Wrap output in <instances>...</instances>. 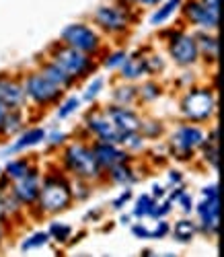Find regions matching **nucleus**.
Listing matches in <instances>:
<instances>
[{"label": "nucleus", "instance_id": "obj_1", "mask_svg": "<svg viewBox=\"0 0 224 257\" xmlns=\"http://www.w3.org/2000/svg\"><path fill=\"white\" fill-rule=\"evenodd\" d=\"M72 200V183L60 171H52L41 177L39 194L33 206L39 208L41 216H56V214L68 210Z\"/></svg>", "mask_w": 224, "mask_h": 257}, {"label": "nucleus", "instance_id": "obj_2", "mask_svg": "<svg viewBox=\"0 0 224 257\" xmlns=\"http://www.w3.org/2000/svg\"><path fill=\"white\" fill-rule=\"evenodd\" d=\"M62 167L66 173L74 175L76 179H84V181H99L105 177L103 169L99 167L91 144L84 142H72L66 146V151L62 155Z\"/></svg>", "mask_w": 224, "mask_h": 257}, {"label": "nucleus", "instance_id": "obj_3", "mask_svg": "<svg viewBox=\"0 0 224 257\" xmlns=\"http://www.w3.org/2000/svg\"><path fill=\"white\" fill-rule=\"evenodd\" d=\"M50 60L54 64H58V66L64 70V72H68L76 82L80 78H86V76H91L93 70L99 68V64L93 60V56H88V54H82L70 46H66V44H56L52 46L50 50Z\"/></svg>", "mask_w": 224, "mask_h": 257}, {"label": "nucleus", "instance_id": "obj_4", "mask_svg": "<svg viewBox=\"0 0 224 257\" xmlns=\"http://www.w3.org/2000/svg\"><path fill=\"white\" fill-rule=\"evenodd\" d=\"M93 21L99 29H103L105 33L111 35H122L128 33L130 27L136 21V13H134L132 5L126 3H114V5H101L95 13H93Z\"/></svg>", "mask_w": 224, "mask_h": 257}, {"label": "nucleus", "instance_id": "obj_5", "mask_svg": "<svg viewBox=\"0 0 224 257\" xmlns=\"http://www.w3.org/2000/svg\"><path fill=\"white\" fill-rule=\"evenodd\" d=\"M216 111V95L210 87H191L181 99V113L191 123L208 121Z\"/></svg>", "mask_w": 224, "mask_h": 257}, {"label": "nucleus", "instance_id": "obj_6", "mask_svg": "<svg viewBox=\"0 0 224 257\" xmlns=\"http://www.w3.org/2000/svg\"><path fill=\"white\" fill-rule=\"evenodd\" d=\"M204 140H206V132L197 123H181L171 134L169 153L179 161H189L193 153L204 144Z\"/></svg>", "mask_w": 224, "mask_h": 257}, {"label": "nucleus", "instance_id": "obj_7", "mask_svg": "<svg viewBox=\"0 0 224 257\" xmlns=\"http://www.w3.org/2000/svg\"><path fill=\"white\" fill-rule=\"evenodd\" d=\"M23 91H25V97L35 103L37 107H50V105H58L64 97V91L60 87L46 78L39 70L35 72H29L25 78H23Z\"/></svg>", "mask_w": 224, "mask_h": 257}, {"label": "nucleus", "instance_id": "obj_8", "mask_svg": "<svg viewBox=\"0 0 224 257\" xmlns=\"http://www.w3.org/2000/svg\"><path fill=\"white\" fill-rule=\"evenodd\" d=\"M60 41L66 46H70L82 54H88V56H99L101 52V37L99 33L88 27L86 23H72L68 27H64L62 33H60Z\"/></svg>", "mask_w": 224, "mask_h": 257}, {"label": "nucleus", "instance_id": "obj_9", "mask_svg": "<svg viewBox=\"0 0 224 257\" xmlns=\"http://www.w3.org/2000/svg\"><path fill=\"white\" fill-rule=\"evenodd\" d=\"M169 56L177 66H193L199 60L195 35L179 31L175 37H171L169 39Z\"/></svg>", "mask_w": 224, "mask_h": 257}, {"label": "nucleus", "instance_id": "obj_10", "mask_svg": "<svg viewBox=\"0 0 224 257\" xmlns=\"http://www.w3.org/2000/svg\"><path fill=\"white\" fill-rule=\"evenodd\" d=\"M84 127L88 130V134L95 136V140H101V142L122 144V140H124V134L107 119V115L103 113V109H97V111L88 113L84 117Z\"/></svg>", "mask_w": 224, "mask_h": 257}, {"label": "nucleus", "instance_id": "obj_11", "mask_svg": "<svg viewBox=\"0 0 224 257\" xmlns=\"http://www.w3.org/2000/svg\"><path fill=\"white\" fill-rule=\"evenodd\" d=\"M183 11V17L187 19V23L201 29V31H216L218 27V13H212L208 7H204L199 0H187L179 7Z\"/></svg>", "mask_w": 224, "mask_h": 257}, {"label": "nucleus", "instance_id": "obj_12", "mask_svg": "<svg viewBox=\"0 0 224 257\" xmlns=\"http://www.w3.org/2000/svg\"><path fill=\"white\" fill-rule=\"evenodd\" d=\"M39 183H41V173L35 167H31L27 175L19 177L17 181L11 183V191L15 194V198L23 204V208H33L37 194H39Z\"/></svg>", "mask_w": 224, "mask_h": 257}, {"label": "nucleus", "instance_id": "obj_13", "mask_svg": "<svg viewBox=\"0 0 224 257\" xmlns=\"http://www.w3.org/2000/svg\"><path fill=\"white\" fill-rule=\"evenodd\" d=\"M91 151L99 163V167L103 169V173L107 169H111L114 165H120V163H132V155L124 148H120V144H111V142H101V140H95L91 144Z\"/></svg>", "mask_w": 224, "mask_h": 257}, {"label": "nucleus", "instance_id": "obj_14", "mask_svg": "<svg viewBox=\"0 0 224 257\" xmlns=\"http://www.w3.org/2000/svg\"><path fill=\"white\" fill-rule=\"evenodd\" d=\"M103 113L107 115V119L114 123L118 130L126 136V134H132V132H138L140 130V115L132 109V107H124V105H107Z\"/></svg>", "mask_w": 224, "mask_h": 257}, {"label": "nucleus", "instance_id": "obj_15", "mask_svg": "<svg viewBox=\"0 0 224 257\" xmlns=\"http://www.w3.org/2000/svg\"><path fill=\"white\" fill-rule=\"evenodd\" d=\"M0 103L7 109H25V91H23V80H19L9 74H0Z\"/></svg>", "mask_w": 224, "mask_h": 257}, {"label": "nucleus", "instance_id": "obj_16", "mask_svg": "<svg viewBox=\"0 0 224 257\" xmlns=\"http://www.w3.org/2000/svg\"><path fill=\"white\" fill-rule=\"evenodd\" d=\"M197 216H199V226L204 232L216 237L218 234V196L216 198H204L197 206H193Z\"/></svg>", "mask_w": 224, "mask_h": 257}, {"label": "nucleus", "instance_id": "obj_17", "mask_svg": "<svg viewBox=\"0 0 224 257\" xmlns=\"http://www.w3.org/2000/svg\"><path fill=\"white\" fill-rule=\"evenodd\" d=\"M193 35H195L199 58L210 64H216L218 62V39H216L214 31H201V33H193Z\"/></svg>", "mask_w": 224, "mask_h": 257}, {"label": "nucleus", "instance_id": "obj_18", "mask_svg": "<svg viewBox=\"0 0 224 257\" xmlns=\"http://www.w3.org/2000/svg\"><path fill=\"white\" fill-rule=\"evenodd\" d=\"M146 74H148V68H146V60L142 54H132V56L128 54V58L120 66V76L124 80H138Z\"/></svg>", "mask_w": 224, "mask_h": 257}, {"label": "nucleus", "instance_id": "obj_19", "mask_svg": "<svg viewBox=\"0 0 224 257\" xmlns=\"http://www.w3.org/2000/svg\"><path fill=\"white\" fill-rule=\"evenodd\" d=\"M46 130L43 127H29V130H25L23 134H21L17 140H15V144L13 146H9L7 148V155H15V153H23V151H27V148H33V146H37V144H41V142H46Z\"/></svg>", "mask_w": 224, "mask_h": 257}, {"label": "nucleus", "instance_id": "obj_20", "mask_svg": "<svg viewBox=\"0 0 224 257\" xmlns=\"http://www.w3.org/2000/svg\"><path fill=\"white\" fill-rule=\"evenodd\" d=\"M39 72L46 76V78H50V80L56 84V87H60L62 91L70 89V87H74V84H76V80H74L68 72H64V70L58 66V64H54L52 60H46V62H43L41 66H39Z\"/></svg>", "mask_w": 224, "mask_h": 257}, {"label": "nucleus", "instance_id": "obj_21", "mask_svg": "<svg viewBox=\"0 0 224 257\" xmlns=\"http://www.w3.org/2000/svg\"><path fill=\"white\" fill-rule=\"evenodd\" d=\"M105 175L111 183L116 185H122V187H132L134 183H136L140 177L136 175V171L132 169L130 163H120V165H114L111 169L105 171Z\"/></svg>", "mask_w": 224, "mask_h": 257}, {"label": "nucleus", "instance_id": "obj_22", "mask_svg": "<svg viewBox=\"0 0 224 257\" xmlns=\"http://www.w3.org/2000/svg\"><path fill=\"white\" fill-rule=\"evenodd\" d=\"M197 230H199V226H197L193 220H189V218H181V220H177V222L171 226L169 232L173 234V239H175L177 243L187 245V243H191V241L195 239Z\"/></svg>", "mask_w": 224, "mask_h": 257}, {"label": "nucleus", "instance_id": "obj_23", "mask_svg": "<svg viewBox=\"0 0 224 257\" xmlns=\"http://www.w3.org/2000/svg\"><path fill=\"white\" fill-rule=\"evenodd\" d=\"M25 121H23V109H9L0 127V134L3 136H17L23 132Z\"/></svg>", "mask_w": 224, "mask_h": 257}, {"label": "nucleus", "instance_id": "obj_24", "mask_svg": "<svg viewBox=\"0 0 224 257\" xmlns=\"http://www.w3.org/2000/svg\"><path fill=\"white\" fill-rule=\"evenodd\" d=\"M183 0H163V3L159 5V9H156L150 17V25L154 27H159L163 23H167V21L179 11V7H181Z\"/></svg>", "mask_w": 224, "mask_h": 257}, {"label": "nucleus", "instance_id": "obj_25", "mask_svg": "<svg viewBox=\"0 0 224 257\" xmlns=\"http://www.w3.org/2000/svg\"><path fill=\"white\" fill-rule=\"evenodd\" d=\"M31 161L29 159H13L7 163L5 171H3V175H7L11 181H17L19 177H23L29 173V169H31Z\"/></svg>", "mask_w": 224, "mask_h": 257}, {"label": "nucleus", "instance_id": "obj_26", "mask_svg": "<svg viewBox=\"0 0 224 257\" xmlns=\"http://www.w3.org/2000/svg\"><path fill=\"white\" fill-rule=\"evenodd\" d=\"M138 101V87H132V84H122V87L114 89V103L116 105H124L130 107Z\"/></svg>", "mask_w": 224, "mask_h": 257}, {"label": "nucleus", "instance_id": "obj_27", "mask_svg": "<svg viewBox=\"0 0 224 257\" xmlns=\"http://www.w3.org/2000/svg\"><path fill=\"white\" fill-rule=\"evenodd\" d=\"M80 105H82V99L76 97V95H72V97H68V99L60 101V103H58L56 117H58V119H68L72 113H76V111L80 109Z\"/></svg>", "mask_w": 224, "mask_h": 257}, {"label": "nucleus", "instance_id": "obj_28", "mask_svg": "<svg viewBox=\"0 0 224 257\" xmlns=\"http://www.w3.org/2000/svg\"><path fill=\"white\" fill-rule=\"evenodd\" d=\"M48 234L52 241H58V243H68L70 237H72V226L70 224H64V222H52L50 228H48Z\"/></svg>", "mask_w": 224, "mask_h": 257}, {"label": "nucleus", "instance_id": "obj_29", "mask_svg": "<svg viewBox=\"0 0 224 257\" xmlns=\"http://www.w3.org/2000/svg\"><path fill=\"white\" fill-rule=\"evenodd\" d=\"M152 204H154V198H152L150 194L138 196L136 204H134V210H132V216H136L138 220L148 218V216H150V210H152Z\"/></svg>", "mask_w": 224, "mask_h": 257}, {"label": "nucleus", "instance_id": "obj_30", "mask_svg": "<svg viewBox=\"0 0 224 257\" xmlns=\"http://www.w3.org/2000/svg\"><path fill=\"white\" fill-rule=\"evenodd\" d=\"M50 234L48 230H39V232H33L31 237H27L23 243H21V249L23 251H33V249H41V247H46L50 243Z\"/></svg>", "mask_w": 224, "mask_h": 257}, {"label": "nucleus", "instance_id": "obj_31", "mask_svg": "<svg viewBox=\"0 0 224 257\" xmlns=\"http://www.w3.org/2000/svg\"><path fill=\"white\" fill-rule=\"evenodd\" d=\"M144 138H159L163 134V123L156 121V119H140V130H138Z\"/></svg>", "mask_w": 224, "mask_h": 257}, {"label": "nucleus", "instance_id": "obj_32", "mask_svg": "<svg viewBox=\"0 0 224 257\" xmlns=\"http://www.w3.org/2000/svg\"><path fill=\"white\" fill-rule=\"evenodd\" d=\"M103 87H105V80H103V76H95L91 82L86 84V89H84V95L80 97L82 101H95L99 95H101V91H103Z\"/></svg>", "mask_w": 224, "mask_h": 257}, {"label": "nucleus", "instance_id": "obj_33", "mask_svg": "<svg viewBox=\"0 0 224 257\" xmlns=\"http://www.w3.org/2000/svg\"><path fill=\"white\" fill-rule=\"evenodd\" d=\"M161 93H163L161 91V84H156V82H146V84H142V87H138V99H142L146 103L159 99Z\"/></svg>", "mask_w": 224, "mask_h": 257}, {"label": "nucleus", "instance_id": "obj_34", "mask_svg": "<svg viewBox=\"0 0 224 257\" xmlns=\"http://www.w3.org/2000/svg\"><path fill=\"white\" fill-rule=\"evenodd\" d=\"M128 58V52L126 50H118V52H111L107 54V58H103L101 62V66L109 68V70H114V68H120L122 66V62Z\"/></svg>", "mask_w": 224, "mask_h": 257}, {"label": "nucleus", "instance_id": "obj_35", "mask_svg": "<svg viewBox=\"0 0 224 257\" xmlns=\"http://www.w3.org/2000/svg\"><path fill=\"white\" fill-rule=\"evenodd\" d=\"M169 230H171V224L167 220H163V218H159L152 228H148L150 239H163V237H167V234H169Z\"/></svg>", "mask_w": 224, "mask_h": 257}, {"label": "nucleus", "instance_id": "obj_36", "mask_svg": "<svg viewBox=\"0 0 224 257\" xmlns=\"http://www.w3.org/2000/svg\"><path fill=\"white\" fill-rule=\"evenodd\" d=\"M173 204H179V210H181L183 214H189V212L193 210V198H191V194H187V191L179 194Z\"/></svg>", "mask_w": 224, "mask_h": 257}, {"label": "nucleus", "instance_id": "obj_37", "mask_svg": "<svg viewBox=\"0 0 224 257\" xmlns=\"http://www.w3.org/2000/svg\"><path fill=\"white\" fill-rule=\"evenodd\" d=\"M132 196H134V194H132V187H126L122 194H120L114 202H111V208H114V210H122V208L132 200Z\"/></svg>", "mask_w": 224, "mask_h": 257}, {"label": "nucleus", "instance_id": "obj_38", "mask_svg": "<svg viewBox=\"0 0 224 257\" xmlns=\"http://www.w3.org/2000/svg\"><path fill=\"white\" fill-rule=\"evenodd\" d=\"M66 132H60V130H54V132H48L46 134V142L50 144V146H60V144H64L66 142Z\"/></svg>", "mask_w": 224, "mask_h": 257}, {"label": "nucleus", "instance_id": "obj_39", "mask_svg": "<svg viewBox=\"0 0 224 257\" xmlns=\"http://www.w3.org/2000/svg\"><path fill=\"white\" fill-rule=\"evenodd\" d=\"M132 234L136 239H150V232H148V226H144L142 222L140 224H134L132 226Z\"/></svg>", "mask_w": 224, "mask_h": 257}, {"label": "nucleus", "instance_id": "obj_40", "mask_svg": "<svg viewBox=\"0 0 224 257\" xmlns=\"http://www.w3.org/2000/svg\"><path fill=\"white\" fill-rule=\"evenodd\" d=\"M150 196H152L154 200H163V198H167V187H165L163 183H154Z\"/></svg>", "mask_w": 224, "mask_h": 257}, {"label": "nucleus", "instance_id": "obj_41", "mask_svg": "<svg viewBox=\"0 0 224 257\" xmlns=\"http://www.w3.org/2000/svg\"><path fill=\"white\" fill-rule=\"evenodd\" d=\"M167 179H169V183H171V185L175 183V187L183 183V175L179 173V171H175V169H173V171H169V173H167Z\"/></svg>", "mask_w": 224, "mask_h": 257}, {"label": "nucleus", "instance_id": "obj_42", "mask_svg": "<svg viewBox=\"0 0 224 257\" xmlns=\"http://www.w3.org/2000/svg\"><path fill=\"white\" fill-rule=\"evenodd\" d=\"M130 5H144V7H159L163 0H126Z\"/></svg>", "mask_w": 224, "mask_h": 257}, {"label": "nucleus", "instance_id": "obj_43", "mask_svg": "<svg viewBox=\"0 0 224 257\" xmlns=\"http://www.w3.org/2000/svg\"><path fill=\"white\" fill-rule=\"evenodd\" d=\"M201 196L204 198H216L218 196V187L212 183V185H206L204 189H201Z\"/></svg>", "mask_w": 224, "mask_h": 257}, {"label": "nucleus", "instance_id": "obj_44", "mask_svg": "<svg viewBox=\"0 0 224 257\" xmlns=\"http://www.w3.org/2000/svg\"><path fill=\"white\" fill-rule=\"evenodd\" d=\"M204 7H208L212 13H218V9H220V0H199Z\"/></svg>", "mask_w": 224, "mask_h": 257}, {"label": "nucleus", "instance_id": "obj_45", "mask_svg": "<svg viewBox=\"0 0 224 257\" xmlns=\"http://www.w3.org/2000/svg\"><path fill=\"white\" fill-rule=\"evenodd\" d=\"M5 239H7V218L0 216V245H3Z\"/></svg>", "mask_w": 224, "mask_h": 257}, {"label": "nucleus", "instance_id": "obj_46", "mask_svg": "<svg viewBox=\"0 0 224 257\" xmlns=\"http://www.w3.org/2000/svg\"><path fill=\"white\" fill-rule=\"evenodd\" d=\"M7 111H9V109H7V107H5L3 103H0V127H3V121H5V115H7Z\"/></svg>", "mask_w": 224, "mask_h": 257}, {"label": "nucleus", "instance_id": "obj_47", "mask_svg": "<svg viewBox=\"0 0 224 257\" xmlns=\"http://www.w3.org/2000/svg\"><path fill=\"white\" fill-rule=\"evenodd\" d=\"M130 220H132L130 214H124V216L120 218V224H124V226H126V224H130Z\"/></svg>", "mask_w": 224, "mask_h": 257}, {"label": "nucleus", "instance_id": "obj_48", "mask_svg": "<svg viewBox=\"0 0 224 257\" xmlns=\"http://www.w3.org/2000/svg\"><path fill=\"white\" fill-rule=\"evenodd\" d=\"M0 175H3V173H0Z\"/></svg>", "mask_w": 224, "mask_h": 257}]
</instances>
